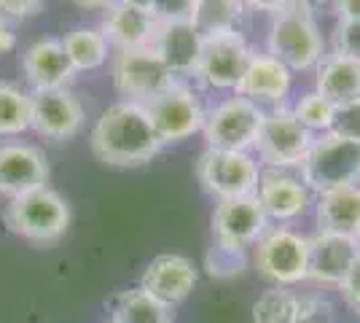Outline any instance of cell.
<instances>
[{"label":"cell","mask_w":360,"mask_h":323,"mask_svg":"<svg viewBox=\"0 0 360 323\" xmlns=\"http://www.w3.org/2000/svg\"><path fill=\"white\" fill-rule=\"evenodd\" d=\"M91 154L108 167H143L165 146L150 124L146 108L129 100H116L100 113L91 127Z\"/></svg>","instance_id":"6da1fadb"},{"label":"cell","mask_w":360,"mask_h":323,"mask_svg":"<svg viewBox=\"0 0 360 323\" xmlns=\"http://www.w3.org/2000/svg\"><path fill=\"white\" fill-rule=\"evenodd\" d=\"M3 221L16 237L32 246H54L70 227V205L51 186H41L6 202Z\"/></svg>","instance_id":"7a4b0ae2"},{"label":"cell","mask_w":360,"mask_h":323,"mask_svg":"<svg viewBox=\"0 0 360 323\" xmlns=\"http://www.w3.org/2000/svg\"><path fill=\"white\" fill-rule=\"evenodd\" d=\"M266 54L280 60L293 73L315 70L317 62L326 54V41L317 27L315 14L304 6H293L283 14L271 16V27L266 35Z\"/></svg>","instance_id":"3957f363"},{"label":"cell","mask_w":360,"mask_h":323,"mask_svg":"<svg viewBox=\"0 0 360 323\" xmlns=\"http://www.w3.org/2000/svg\"><path fill=\"white\" fill-rule=\"evenodd\" d=\"M315 135L293 116L290 106L269 108L253 143V156L264 170H299Z\"/></svg>","instance_id":"277c9868"},{"label":"cell","mask_w":360,"mask_h":323,"mask_svg":"<svg viewBox=\"0 0 360 323\" xmlns=\"http://www.w3.org/2000/svg\"><path fill=\"white\" fill-rule=\"evenodd\" d=\"M253 267L271 286L293 289L299 283H307L309 237L280 224L269 227L253 246Z\"/></svg>","instance_id":"5b68a950"},{"label":"cell","mask_w":360,"mask_h":323,"mask_svg":"<svg viewBox=\"0 0 360 323\" xmlns=\"http://www.w3.org/2000/svg\"><path fill=\"white\" fill-rule=\"evenodd\" d=\"M299 178L312 194L360 184V143L339 138L333 132L315 135L309 154L301 162Z\"/></svg>","instance_id":"8992f818"},{"label":"cell","mask_w":360,"mask_h":323,"mask_svg":"<svg viewBox=\"0 0 360 323\" xmlns=\"http://www.w3.org/2000/svg\"><path fill=\"white\" fill-rule=\"evenodd\" d=\"M261 165L253 151L205 148L196 162V181L215 202L253 197L261 181Z\"/></svg>","instance_id":"52a82bcc"},{"label":"cell","mask_w":360,"mask_h":323,"mask_svg":"<svg viewBox=\"0 0 360 323\" xmlns=\"http://www.w3.org/2000/svg\"><path fill=\"white\" fill-rule=\"evenodd\" d=\"M264 108L255 106L253 100L231 94L207 110L202 135L207 148L218 151H253L258 129L264 122Z\"/></svg>","instance_id":"ba28073f"},{"label":"cell","mask_w":360,"mask_h":323,"mask_svg":"<svg viewBox=\"0 0 360 323\" xmlns=\"http://www.w3.org/2000/svg\"><path fill=\"white\" fill-rule=\"evenodd\" d=\"M143 108H146L162 146L183 143L196 132H202L205 116H207V108L202 106L199 92L183 81H175L165 92L150 97Z\"/></svg>","instance_id":"9c48e42d"},{"label":"cell","mask_w":360,"mask_h":323,"mask_svg":"<svg viewBox=\"0 0 360 323\" xmlns=\"http://www.w3.org/2000/svg\"><path fill=\"white\" fill-rule=\"evenodd\" d=\"M113 87L121 94V100L146 106L150 97L165 92L178 78L169 73L162 57L153 51V46L129 49L113 54Z\"/></svg>","instance_id":"30bf717a"},{"label":"cell","mask_w":360,"mask_h":323,"mask_svg":"<svg viewBox=\"0 0 360 323\" xmlns=\"http://www.w3.org/2000/svg\"><path fill=\"white\" fill-rule=\"evenodd\" d=\"M250 57H253V49L248 46L240 30L205 35V46H202L194 78L202 87L215 89V92H226V89L234 92L240 78L248 70Z\"/></svg>","instance_id":"8fae6325"},{"label":"cell","mask_w":360,"mask_h":323,"mask_svg":"<svg viewBox=\"0 0 360 323\" xmlns=\"http://www.w3.org/2000/svg\"><path fill=\"white\" fill-rule=\"evenodd\" d=\"M49 159L38 146L22 140L0 143V197L6 202L49 186Z\"/></svg>","instance_id":"7c38bea8"},{"label":"cell","mask_w":360,"mask_h":323,"mask_svg":"<svg viewBox=\"0 0 360 323\" xmlns=\"http://www.w3.org/2000/svg\"><path fill=\"white\" fill-rule=\"evenodd\" d=\"M269 229V218L264 213L258 197H237V200L215 202L212 210V243L248 251L261 234Z\"/></svg>","instance_id":"4fadbf2b"},{"label":"cell","mask_w":360,"mask_h":323,"mask_svg":"<svg viewBox=\"0 0 360 323\" xmlns=\"http://www.w3.org/2000/svg\"><path fill=\"white\" fill-rule=\"evenodd\" d=\"M255 197L261 202L269 224H288L296 221L315 205V194L307 189L299 175L288 170H261V181Z\"/></svg>","instance_id":"5bb4252c"},{"label":"cell","mask_w":360,"mask_h":323,"mask_svg":"<svg viewBox=\"0 0 360 323\" xmlns=\"http://www.w3.org/2000/svg\"><path fill=\"white\" fill-rule=\"evenodd\" d=\"M84 106L70 89L32 92V124L41 138L62 143L75 138L84 129Z\"/></svg>","instance_id":"9a60e30c"},{"label":"cell","mask_w":360,"mask_h":323,"mask_svg":"<svg viewBox=\"0 0 360 323\" xmlns=\"http://www.w3.org/2000/svg\"><path fill=\"white\" fill-rule=\"evenodd\" d=\"M196 280H199V272L191 259L180 253H159L146 267V272L140 277V289L172 310L191 296Z\"/></svg>","instance_id":"2e32d148"},{"label":"cell","mask_w":360,"mask_h":323,"mask_svg":"<svg viewBox=\"0 0 360 323\" xmlns=\"http://www.w3.org/2000/svg\"><path fill=\"white\" fill-rule=\"evenodd\" d=\"M202 46H205V35L188 19H159L153 51L162 57V62L178 81L196 76Z\"/></svg>","instance_id":"e0dca14e"},{"label":"cell","mask_w":360,"mask_h":323,"mask_svg":"<svg viewBox=\"0 0 360 323\" xmlns=\"http://www.w3.org/2000/svg\"><path fill=\"white\" fill-rule=\"evenodd\" d=\"M290 89H293V70H288L283 62L274 60L266 51H261V54L253 51L248 70L240 78L234 94H242V97L253 100L255 106L269 110V108L285 106Z\"/></svg>","instance_id":"ac0fdd59"},{"label":"cell","mask_w":360,"mask_h":323,"mask_svg":"<svg viewBox=\"0 0 360 323\" xmlns=\"http://www.w3.org/2000/svg\"><path fill=\"white\" fill-rule=\"evenodd\" d=\"M360 253L358 240L317 232L309 237V270L307 280L317 289H339Z\"/></svg>","instance_id":"d6986e66"},{"label":"cell","mask_w":360,"mask_h":323,"mask_svg":"<svg viewBox=\"0 0 360 323\" xmlns=\"http://www.w3.org/2000/svg\"><path fill=\"white\" fill-rule=\"evenodd\" d=\"M22 73L32 87V92H51V89H68L73 84L75 70L65 46L57 38H41L25 49L22 54Z\"/></svg>","instance_id":"ffe728a7"},{"label":"cell","mask_w":360,"mask_h":323,"mask_svg":"<svg viewBox=\"0 0 360 323\" xmlns=\"http://www.w3.org/2000/svg\"><path fill=\"white\" fill-rule=\"evenodd\" d=\"M317 232L339 234L360 243V184L339 186L315 194Z\"/></svg>","instance_id":"44dd1931"},{"label":"cell","mask_w":360,"mask_h":323,"mask_svg":"<svg viewBox=\"0 0 360 323\" xmlns=\"http://www.w3.org/2000/svg\"><path fill=\"white\" fill-rule=\"evenodd\" d=\"M156 25H159V19L153 14H146V11L124 6V3H116V6H110L105 11V19H103L100 30L108 38L110 49L129 51V49L153 46Z\"/></svg>","instance_id":"7402d4cb"},{"label":"cell","mask_w":360,"mask_h":323,"mask_svg":"<svg viewBox=\"0 0 360 323\" xmlns=\"http://www.w3.org/2000/svg\"><path fill=\"white\" fill-rule=\"evenodd\" d=\"M315 89L328 97L333 106H342L360 97V60L339 51H326L315 68Z\"/></svg>","instance_id":"603a6c76"},{"label":"cell","mask_w":360,"mask_h":323,"mask_svg":"<svg viewBox=\"0 0 360 323\" xmlns=\"http://www.w3.org/2000/svg\"><path fill=\"white\" fill-rule=\"evenodd\" d=\"M62 46H65V54L75 73L103 68L113 51L103 30H97V27H75L62 38Z\"/></svg>","instance_id":"cb8c5ba5"},{"label":"cell","mask_w":360,"mask_h":323,"mask_svg":"<svg viewBox=\"0 0 360 323\" xmlns=\"http://www.w3.org/2000/svg\"><path fill=\"white\" fill-rule=\"evenodd\" d=\"M245 11H248L245 0H191L188 22L202 35L229 32L240 30V22Z\"/></svg>","instance_id":"d4e9b609"},{"label":"cell","mask_w":360,"mask_h":323,"mask_svg":"<svg viewBox=\"0 0 360 323\" xmlns=\"http://www.w3.org/2000/svg\"><path fill=\"white\" fill-rule=\"evenodd\" d=\"M169 312L172 310L140 286L121 291L110 302V323H169Z\"/></svg>","instance_id":"484cf974"},{"label":"cell","mask_w":360,"mask_h":323,"mask_svg":"<svg viewBox=\"0 0 360 323\" xmlns=\"http://www.w3.org/2000/svg\"><path fill=\"white\" fill-rule=\"evenodd\" d=\"M32 124V92L0 81V138H19Z\"/></svg>","instance_id":"4316f807"},{"label":"cell","mask_w":360,"mask_h":323,"mask_svg":"<svg viewBox=\"0 0 360 323\" xmlns=\"http://www.w3.org/2000/svg\"><path fill=\"white\" fill-rule=\"evenodd\" d=\"M255 323H299V291L271 286L255 299Z\"/></svg>","instance_id":"83f0119b"},{"label":"cell","mask_w":360,"mask_h":323,"mask_svg":"<svg viewBox=\"0 0 360 323\" xmlns=\"http://www.w3.org/2000/svg\"><path fill=\"white\" fill-rule=\"evenodd\" d=\"M290 110H293V116H296L312 135H323V132H330L336 106L330 103L328 97H323L317 89H309V92H304L299 100L290 106Z\"/></svg>","instance_id":"f1b7e54d"},{"label":"cell","mask_w":360,"mask_h":323,"mask_svg":"<svg viewBox=\"0 0 360 323\" xmlns=\"http://www.w3.org/2000/svg\"><path fill=\"white\" fill-rule=\"evenodd\" d=\"M205 270L215 280H231L248 270V251L212 243L205 253Z\"/></svg>","instance_id":"f546056e"},{"label":"cell","mask_w":360,"mask_h":323,"mask_svg":"<svg viewBox=\"0 0 360 323\" xmlns=\"http://www.w3.org/2000/svg\"><path fill=\"white\" fill-rule=\"evenodd\" d=\"M330 132H333V135H339V138L360 143V97L358 100H349V103L336 106Z\"/></svg>","instance_id":"4dcf8cb0"},{"label":"cell","mask_w":360,"mask_h":323,"mask_svg":"<svg viewBox=\"0 0 360 323\" xmlns=\"http://www.w3.org/2000/svg\"><path fill=\"white\" fill-rule=\"evenodd\" d=\"M333 308L320 291L299 293V323H330Z\"/></svg>","instance_id":"1f68e13d"},{"label":"cell","mask_w":360,"mask_h":323,"mask_svg":"<svg viewBox=\"0 0 360 323\" xmlns=\"http://www.w3.org/2000/svg\"><path fill=\"white\" fill-rule=\"evenodd\" d=\"M333 51L360 60V19H339L333 30Z\"/></svg>","instance_id":"d6a6232c"},{"label":"cell","mask_w":360,"mask_h":323,"mask_svg":"<svg viewBox=\"0 0 360 323\" xmlns=\"http://www.w3.org/2000/svg\"><path fill=\"white\" fill-rule=\"evenodd\" d=\"M41 8H44V0H0V19L11 25V22H22L41 14Z\"/></svg>","instance_id":"836d02e7"},{"label":"cell","mask_w":360,"mask_h":323,"mask_svg":"<svg viewBox=\"0 0 360 323\" xmlns=\"http://www.w3.org/2000/svg\"><path fill=\"white\" fill-rule=\"evenodd\" d=\"M336 291L342 293L347 308L360 315V253H358V259H355V264H352V270L347 272V277L342 280V286H339Z\"/></svg>","instance_id":"e575fe53"},{"label":"cell","mask_w":360,"mask_h":323,"mask_svg":"<svg viewBox=\"0 0 360 323\" xmlns=\"http://www.w3.org/2000/svg\"><path fill=\"white\" fill-rule=\"evenodd\" d=\"M191 0H156V19H188Z\"/></svg>","instance_id":"d590c367"},{"label":"cell","mask_w":360,"mask_h":323,"mask_svg":"<svg viewBox=\"0 0 360 323\" xmlns=\"http://www.w3.org/2000/svg\"><path fill=\"white\" fill-rule=\"evenodd\" d=\"M245 6L253 8V11H264V14L269 16H277L288 11V8H293V6H299V0H245Z\"/></svg>","instance_id":"8d00e7d4"},{"label":"cell","mask_w":360,"mask_h":323,"mask_svg":"<svg viewBox=\"0 0 360 323\" xmlns=\"http://www.w3.org/2000/svg\"><path fill=\"white\" fill-rule=\"evenodd\" d=\"M339 19H360V0H336Z\"/></svg>","instance_id":"74e56055"},{"label":"cell","mask_w":360,"mask_h":323,"mask_svg":"<svg viewBox=\"0 0 360 323\" xmlns=\"http://www.w3.org/2000/svg\"><path fill=\"white\" fill-rule=\"evenodd\" d=\"M16 44V35L11 30V25L6 22V19H0V54H6V51H11Z\"/></svg>","instance_id":"f35d334b"},{"label":"cell","mask_w":360,"mask_h":323,"mask_svg":"<svg viewBox=\"0 0 360 323\" xmlns=\"http://www.w3.org/2000/svg\"><path fill=\"white\" fill-rule=\"evenodd\" d=\"M78 8L84 11H108L110 6H116L119 0H73Z\"/></svg>","instance_id":"ab89813d"},{"label":"cell","mask_w":360,"mask_h":323,"mask_svg":"<svg viewBox=\"0 0 360 323\" xmlns=\"http://www.w3.org/2000/svg\"><path fill=\"white\" fill-rule=\"evenodd\" d=\"M119 3L129 6V8H137V11H146V14L156 16V0H119Z\"/></svg>","instance_id":"60d3db41"},{"label":"cell","mask_w":360,"mask_h":323,"mask_svg":"<svg viewBox=\"0 0 360 323\" xmlns=\"http://www.w3.org/2000/svg\"><path fill=\"white\" fill-rule=\"evenodd\" d=\"M108 323H110V321H108Z\"/></svg>","instance_id":"b9f144b4"}]
</instances>
